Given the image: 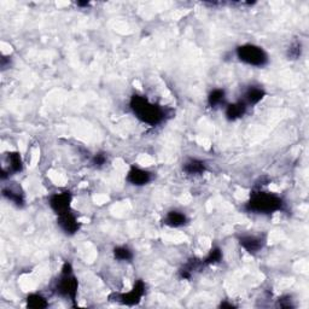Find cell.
Segmentation results:
<instances>
[{"mask_svg":"<svg viewBox=\"0 0 309 309\" xmlns=\"http://www.w3.org/2000/svg\"><path fill=\"white\" fill-rule=\"evenodd\" d=\"M278 307H280V308H293V304L291 303V297L285 296V297H281V298H279Z\"/></svg>","mask_w":309,"mask_h":309,"instance_id":"603a6c76","label":"cell"},{"mask_svg":"<svg viewBox=\"0 0 309 309\" xmlns=\"http://www.w3.org/2000/svg\"><path fill=\"white\" fill-rule=\"evenodd\" d=\"M282 207H284V202L278 195L257 191V192L251 193V197L244 209L254 214H273L275 211L281 210Z\"/></svg>","mask_w":309,"mask_h":309,"instance_id":"7a4b0ae2","label":"cell"},{"mask_svg":"<svg viewBox=\"0 0 309 309\" xmlns=\"http://www.w3.org/2000/svg\"><path fill=\"white\" fill-rule=\"evenodd\" d=\"M3 196L8 201L13 202L17 207H23L25 205V195L21 191V188L17 186H7L3 188Z\"/></svg>","mask_w":309,"mask_h":309,"instance_id":"7c38bea8","label":"cell"},{"mask_svg":"<svg viewBox=\"0 0 309 309\" xmlns=\"http://www.w3.org/2000/svg\"><path fill=\"white\" fill-rule=\"evenodd\" d=\"M220 307L221 308H234V305L232 304V303H227V302H223L220 304Z\"/></svg>","mask_w":309,"mask_h":309,"instance_id":"d4e9b609","label":"cell"},{"mask_svg":"<svg viewBox=\"0 0 309 309\" xmlns=\"http://www.w3.org/2000/svg\"><path fill=\"white\" fill-rule=\"evenodd\" d=\"M222 260V251L220 248H213L209 251V254L207 255V257L203 260V263L208 264V266H210V264H216L219 263L220 261Z\"/></svg>","mask_w":309,"mask_h":309,"instance_id":"d6986e66","label":"cell"},{"mask_svg":"<svg viewBox=\"0 0 309 309\" xmlns=\"http://www.w3.org/2000/svg\"><path fill=\"white\" fill-rule=\"evenodd\" d=\"M152 180L151 173L138 167H132L127 174V181L134 186H144Z\"/></svg>","mask_w":309,"mask_h":309,"instance_id":"9c48e42d","label":"cell"},{"mask_svg":"<svg viewBox=\"0 0 309 309\" xmlns=\"http://www.w3.org/2000/svg\"><path fill=\"white\" fill-rule=\"evenodd\" d=\"M226 102V92L222 88H215V90L211 91L208 96V104L209 107L216 109L221 107L222 104H225Z\"/></svg>","mask_w":309,"mask_h":309,"instance_id":"2e32d148","label":"cell"},{"mask_svg":"<svg viewBox=\"0 0 309 309\" xmlns=\"http://www.w3.org/2000/svg\"><path fill=\"white\" fill-rule=\"evenodd\" d=\"M145 293V284L143 280H138L134 284L133 289H132L127 293H122L120 296L119 302L126 305H135L141 301V297Z\"/></svg>","mask_w":309,"mask_h":309,"instance_id":"52a82bcc","label":"cell"},{"mask_svg":"<svg viewBox=\"0 0 309 309\" xmlns=\"http://www.w3.org/2000/svg\"><path fill=\"white\" fill-rule=\"evenodd\" d=\"M238 60L243 63L251 67H264L268 64V55L260 46L252 45V44H245V45L238 46L235 50Z\"/></svg>","mask_w":309,"mask_h":309,"instance_id":"3957f363","label":"cell"},{"mask_svg":"<svg viewBox=\"0 0 309 309\" xmlns=\"http://www.w3.org/2000/svg\"><path fill=\"white\" fill-rule=\"evenodd\" d=\"M246 109H248V105L244 101H238L235 103H232V104H228L226 107L225 110V116L228 121H235V120L240 119L243 117L246 113Z\"/></svg>","mask_w":309,"mask_h":309,"instance_id":"30bf717a","label":"cell"},{"mask_svg":"<svg viewBox=\"0 0 309 309\" xmlns=\"http://www.w3.org/2000/svg\"><path fill=\"white\" fill-rule=\"evenodd\" d=\"M203 264H204L203 261L197 260V258H191V260L179 270V275H180L181 279H190L191 276L193 275V273L201 268Z\"/></svg>","mask_w":309,"mask_h":309,"instance_id":"9a60e30c","label":"cell"},{"mask_svg":"<svg viewBox=\"0 0 309 309\" xmlns=\"http://www.w3.org/2000/svg\"><path fill=\"white\" fill-rule=\"evenodd\" d=\"M57 222L62 231L66 234L74 235L75 233H78L79 229H80V222L78 221V217H76L72 211H68V213L58 215Z\"/></svg>","mask_w":309,"mask_h":309,"instance_id":"8992f818","label":"cell"},{"mask_svg":"<svg viewBox=\"0 0 309 309\" xmlns=\"http://www.w3.org/2000/svg\"><path fill=\"white\" fill-rule=\"evenodd\" d=\"M129 107L138 120L149 126H157L166 119V111L160 105L149 102L144 96L134 94L132 96Z\"/></svg>","mask_w":309,"mask_h":309,"instance_id":"6da1fadb","label":"cell"},{"mask_svg":"<svg viewBox=\"0 0 309 309\" xmlns=\"http://www.w3.org/2000/svg\"><path fill=\"white\" fill-rule=\"evenodd\" d=\"M164 223L169 227H181V226L186 225L187 223V217L184 213L178 210H172L167 214L166 219H164Z\"/></svg>","mask_w":309,"mask_h":309,"instance_id":"5bb4252c","label":"cell"},{"mask_svg":"<svg viewBox=\"0 0 309 309\" xmlns=\"http://www.w3.org/2000/svg\"><path fill=\"white\" fill-rule=\"evenodd\" d=\"M114 257L119 261H131L133 258V252L126 246H117L114 249Z\"/></svg>","mask_w":309,"mask_h":309,"instance_id":"ffe728a7","label":"cell"},{"mask_svg":"<svg viewBox=\"0 0 309 309\" xmlns=\"http://www.w3.org/2000/svg\"><path fill=\"white\" fill-rule=\"evenodd\" d=\"M10 64H11V60L10 57H3L2 60H0V66H2V69L5 70L8 69V68H10Z\"/></svg>","mask_w":309,"mask_h":309,"instance_id":"cb8c5ba5","label":"cell"},{"mask_svg":"<svg viewBox=\"0 0 309 309\" xmlns=\"http://www.w3.org/2000/svg\"><path fill=\"white\" fill-rule=\"evenodd\" d=\"M79 281L73 273H61L60 279L56 282L55 291L57 295L64 298L72 299L75 302L76 295H78Z\"/></svg>","mask_w":309,"mask_h":309,"instance_id":"277c9868","label":"cell"},{"mask_svg":"<svg viewBox=\"0 0 309 309\" xmlns=\"http://www.w3.org/2000/svg\"><path fill=\"white\" fill-rule=\"evenodd\" d=\"M9 160V173H20L23 169V161L20 152H10L8 155Z\"/></svg>","mask_w":309,"mask_h":309,"instance_id":"e0dca14e","label":"cell"},{"mask_svg":"<svg viewBox=\"0 0 309 309\" xmlns=\"http://www.w3.org/2000/svg\"><path fill=\"white\" fill-rule=\"evenodd\" d=\"M76 4H78V7L85 8V7H88V5H90V3H88V2H78Z\"/></svg>","mask_w":309,"mask_h":309,"instance_id":"484cf974","label":"cell"},{"mask_svg":"<svg viewBox=\"0 0 309 309\" xmlns=\"http://www.w3.org/2000/svg\"><path fill=\"white\" fill-rule=\"evenodd\" d=\"M302 55V44L301 41L296 40L291 44L289 49H287V57L289 60H298Z\"/></svg>","mask_w":309,"mask_h":309,"instance_id":"44dd1931","label":"cell"},{"mask_svg":"<svg viewBox=\"0 0 309 309\" xmlns=\"http://www.w3.org/2000/svg\"><path fill=\"white\" fill-rule=\"evenodd\" d=\"M264 97H266V91L263 88L251 86L246 90L243 101L246 103V105H256L262 101Z\"/></svg>","mask_w":309,"mask_h":309,"instance_id":"4fadbf2b","label":"cell"},{"mask_svg":"<svg viewBox=\"0 0 309 309\" xmlns=\"http://www.w3.org/2000/svg\"><path fill=\"white\" fill-rule=\"evenodd\" d=\"M264 243H266V239L261 237V235L246 234L239 238L240 246L250 252V254H256V252L260 251L264 246Z\"/></svg>","mask_w":309,"mask_h":309,"instance_id":"ba28073f","label":"cell"},{"mask_svg":"<svg viewBox=\"0 0 309 309\" xmlns=\"http://www.w3.org/2000/svg\"><path fill=\"white\" fill-rule=\"evenodd\" d=\"M182 170L184 173H186L187 175H202L203 173H205L207 170V164L204 161L197 160V158H190L186 161L182 166Z\"/></svg>","mask_w":309,"mask_h":309,"instance_id":"8fae6325","label":"cell"},{"mask_svg":"<svg viewBox=\"0 0 309 309\" xmlns=\"http://www.w3.org/2000/svg\"><path fill=\"white\" fill-rule=\"evenodd\" d=\"M107 161H108L107 154H104V152H98V154L93 156L92 164L93 167H96V168H102V167L105 166Z\"/></svg>","mask_w":309,"mask_h":309,"instance_id":"7402d4cb","label":"cell"},{"mask_svg":"<svg viewBox=\"0 0 309 309\" xmlns=\"http://www.w3.org/2000/svg\"><path fill=\"white\" fill-rule=\"evenodd\" d=\"M72 201H73L72 193H70L69 191H64V192L55 193V195L50 197L49 204L57 215H61V214L70 211Z\"/></svg>","mask_w":309,"mask_h":309,"instance_id":"5b68a950","label":"cell"},{"mask_svg":"<svg viewBox=\"0 0 309 309\" xmlns=\"http://www.w3.org/2000/svg\"><path fill=\"white\" fill-rule=\"evenodd\" d=\"M27 307L33 309H43L49 307V302L46 301L45 297L38 293H31L27 297Z\"/></svg>","mask_w":309,"mask_h":309,"instance_id":"ac0fdd59","label":"cell"}]
</instances>
